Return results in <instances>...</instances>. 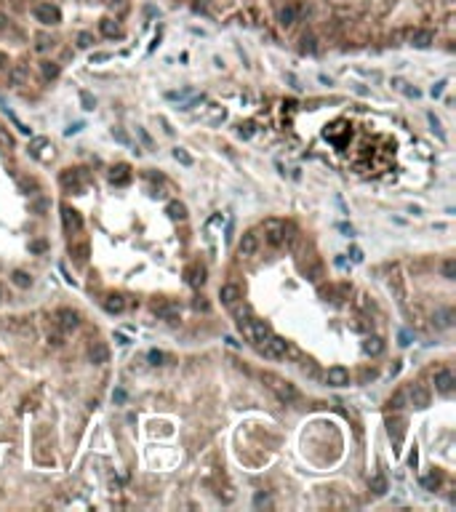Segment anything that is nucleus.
<instances>
[{"label": "nucleus", "instance_id": "obj_1", "mask_svg": "<svg viewBox=\"0 0 456 512\" xmlns=\"http://www.w3.org/2000/svg\"><path fill=\"white\" fill-rule=\"evenodd\" d=\"M237 328H240V333L248 341H253V344H261L269 333V325L264 320H256V317H243V315H237Z\"/></svg>", "mask_w": 456, "mask_h": 512}, {"label": "nucleus", "instance_id": "obj_2", "mask_svg": "<svg viewBox=\"0 0 456 512\" xmlns=\"http://www.w3.org/2000/svg\"><path fill=\"white\" fill-rule=\"evenodd\" d=\"M264 382L267 387L277 395V400H283V403H296L299 400V390H296V384H291V382H285V379L280 376H275V374H264Z\"/></svg>", "mask_w": 456, "mask_h": 512}, {"label": "nucleus", "instance_id": "obj_3", "mask_svg": "<svg viewBox=\"0 0 456 512\" xmlns=\"http://www.w3.org/2000/svg\"><path fill=\"white\" fill-rule=\"evenodd\" d=\"M261 230H264V240L269 246H283L285 243V238H288V232L293 230L291 224H285L280 219H267L264 224H261Z\"/></svg>", "mask_w": 456, "mask_h": 512}, {"label": "nucleus", "instance_id": "obj_4", "mask_svg": "<svg viewBox=\"0 0 456 512\" xmlns=\"http://www.w3.org/2000/svg\"><path fill=\"white\" fill-rule=\"evenodd\" d=\"M256 347H259V352L264 355V358H283V355L288 352V341L280 339V336H275V333H269V336L261 341V344H256Z\"/></svg>", "mask_w": 456, "mask_h": 512}, {"label": "nucleus", "instance_id": "obj_5", "mask_svg": "<svg viewBox=\"0 0 456 512\" xmlns=\"http://www.w3.org/2000/svg\"><path fill=\"white\" fill-rule=\"evenodd\" d=\"M78 325H80V315L75 312V309L61 307L59 312H56V328H59L61 333H72Z\"/></svg>", "mask_w": 456, "mask_h": 512}, {"label": "nucleus", "instance_id": "obj_6", "mask_svg": "<svg viewBox=\"0 0 456 512\" xmlns=\"http://www.w3.org/2000/svg\"><path fill=\"white\" fill-rule=\"evenodd\" d=\"M35 19L40 24H59L61 21V11L53 3H37L35 5Z\"/></svg>", "mask_w": 456, "mask_h": 512}, {"label": "nucleus", "instance_id": "obj_7", "mask_svg": "<svg viewBox=\"0 0 456 512\" xmlns=\"http://www.w3.org/2000/svg\"><path fill=\"white\" fill-rule=\"evenodd\" d=\"M86 179H88V176H86V171H83V168H67L64 174H61V187L80 192L83 184H86Z\"/></svg>", "mask_w": 456, "mask_h": 512}, {"label": "nucleus", "instance_id": "obj_8", "mask_svg": "<svg viewBox=\"0 0 456 512\" xmlns=\"http://www.w3.org/2000/svg\"><path fill=\"white\" fill-rule=\"evenodd\" d=\"M61 222H64V230L72 232V235L83 232V216H80V211H75L72 206H61Z\"/></svg>", "mask_w": 456, "mask_h": 512}, {"label": "nucleus", "instance_id": "obj_9", "mask_svg": "<svg viewBox=\"0 0 456 512\" xmlns=\"http://www.w3.org/2000/svg\"><path fill=\"white\" fill-rule=\"evenodd\" d=\"M454 387H456L454 371H448V368L438 371V374H435V390H438L440 395H451V392H454Z\"/></svg>", "mask_w": 456, "mask_h": 512}, {"label": "nucleus", "instance_id": "obj_10", "mask_svg": "<svg viewBox=\"0 0 456 512\" xmlns=\"http://www.w3.org/2000/svg\"><path fill=\"white\" fill-rule=\"evenodd\" d=\"M256 248H259V235H256V232H253V230L243 232L240 243H237V254H240V256H251V254H256Z\"/></svg>", "mask_w": 456, "mask_h": 512}, {"label": "nucleus", "instance_id": "obj_11", "mask_svg": "<svg viewBox=\"0 0 456 512\" xmlns=\"http://www.w3.org/2000/svg\"><path fill=\"white\" fill-rule=\"evenodd\" d=\"M432 40H435V32H432V29H411V35H408V43H411L414 48H430Z\"/></svg>", "mask_w": 456, "mask_h": 512}, {"label": "nucleus", "instance_id": "obj_12", "mask_svg": "<svg viewBox=\"0 0 456 512\" xmlns=\"http://www.w3.org/2000/svg\"><path fill=\"white\" fill-rule=\"evenodd\" d=\"M219 299H222V304L224 307H237V301H240V288L237 285H232V283H224L222 288H219Z\"/></svg>", "mask_w": 456, "mask_h": 512}, {"label": "nucleus", "instance_id": "obj_13", "mask_svg": "<svg viewBox=\"0 0 456 512\" xmlns=\"http://www.w3.org/2000/svg\"><path fill=\"white\" fill-rule=\"evenodd\" d=\"M326 382L331 387H344V384H350V371H347L344 366H331L326 371Z\"/></svg>", "mask_w": 456, "mask_h": 512}, {"label": "nucleus", "instance_id": "obj_14", "mask_svg": "<svg viewBox=\"0 0 456 512\" xmlns=\"http://www.w3.org/2000/svg\"><path fill=\"white\" fill-rule=\"evenodd\" d=\"M406 398H408V403H411V406L424 408V406L430 403V392H427V387H424V384H414L411 390L406 392Z\"/></svg>", "mask_w": 456, "mask_h": 512}, {"label": "nucleus", "instance_id": "obj_15", "mask_svg": "<svg viewBox=\"0 0 456 512\" xmlns=\"http://www.w3.org/2000/svg\"><path fill=\"white\" fill-rule=\"evenodd\" d=\"M88 358H91V363H94V366H104V363L110 360V350H107L104 341H94V344H91Z\"/></svg>", "mask_w": 456, "mask_h": 512}, {"label": "nucleus", "instance_id": "obj_16", "mask_svg": "<svg viewBox=\"0 0 456 512\" xmlns=\"http://www.w3.org/2000/svg\"><path fill=\"white\" fill-rule=\"evenodd\" d=\"M104 309L110 315H120L123 309H126V299H123L120 293H110V296L104 299Z\"/></svg>", "mask_w": 456, "mask_h": 512}, {"label": "nucleus", "instance_id": "obj_17", "mask_svg": "<svg viewBox=\"0 0 456 512\" xmlns=\"http://www.w3.org/2000/svg\"><path fill=\"white\" fill-rule=\"evenodd\" d=\"M27 77H29L27 64H13V67L8 69V80H11L13 85H24V83H27Z\"/></svg>", "mask_w": 456, "mask_h": 512}, {"label": "nucleus", "instance_id": "obj_18", "mask_svg": "<svg viewBox=\"0 0 456 512\" xmlns=\"http://www.w3.org/2000/svg\"><path fill=\"white\" fill-rule=\"evenodd\" d=\"M110 182H112V184H118V187H126V184L131 182V168H128V166H118V168H112Z\"/></svg>", "mask_w": 456, "mask_h": 512}, {"label": "nucleus", "instance_id": "obj_19", "mask_svg": "<svg viewBox=\"0 0 456 512\" xmlns=\"http://www.w3.org/2000/svg\"><path fill=\"white\" fill-rule=\"evenodd\" d=\"M363 352L371 355V358H376V355L384 352V341L379 339V336H368L366 341H363Z\"/></svg>", "mask_w": 456, "mask_h": 512}, {"label": "nucleus", "instance_id": "obj_20", "mask_svg": "<svg viewBox=\"0 0 456 512\" xmlns=\"http://www.w3.org/2000/svg\"><path fill=\"white\" fill-rule=\"evenodd\" d=\"M203 280H206V269H203V267H200V264H192V267H187V283L192 285V288L203 285Z\"/></svg>", "mask_w": 456, "mask_h": 512}, {"label": "nucleus", "instance_id": "obj_21", "mask_svg": "<svg viewBox=\"0 0 456 512\" xmlns=\"http://www.w3.org/2000/svg\"><path fill=\"white\" fill-rule=\"evenodd\" d=\"M99 29H102L104 37H120L123 35V29H120V24L115 19H102V21H99Z\"/></svg>", "mask_w": 456, "mask_h": 512}, {"label": "nucleus", "instance_id": "obj_22", "mask_svg": "<svg viewBox=\"0 0 456 512\" xmlns=\"http://www.w3.org/2000/svg\"><path fill=\"white\" fill-rule=\"evenodd\" d=\"M166 214L171 216L174 222H182V219H187V206L179 203V200H174V203L166 206Z\"/></svg>", "mask_w": 456, "mask_h": 512}, {"label": "nucleus", "instance_id": "obj_23", "mask_svg": "<svg viewBox=\"0 0 456 512\" xmlns=\"http://www.w3.org/2000/svg\"><path fill=\"white\" fill-rule=\"evenodd\" d=\"M160 317H166V320H174L176 315H179V304H171V301H166V304H155L152 307Z\"/></svg>", "mask_w": 456, "mask_h": 512}, {"label": "nucleus", "instance_id": "obj_24", "mask_svg": "<svg viewBox=\"0 0 456 512\" xmlns=\"http://www.w3.org/2000/svg\"><path fill=\"white\" fill-rule=\"evenodd\" d=\"M277 19H280L283 27H293V21H296V8H293V5H283L280 13H277Z\"/></svg>", "mask_w": 456, "mask_h": 512}, {"label": "nucleus", "instance_id": "obj_25", "mask_svg": "<svg viewBox=\"0 0 456 512\" xmlns=\"http://www.w3.org/2000/svg\"><path fill=\"white\" fill-rule=\"evenodd\" d=\"M69 254L75 256V261H78V264H86V259H88V243H75V246H69Z\"/></svg>", "mask_w": 456, "mask_h": 512}, {"label": "nucleus", "instance_id": "obj_26", "mask_svg": "<svg viewBox=\"0 0 456 512\" xmlns=\"http://www.w3.org/2000/svg\"><path fill=\"white\" fill-rule=\"evenodd\" d=\"M435 323L440 325V328H451L454 325V309H440V312L435 315Z\"/></svg>", "mask_w": 456, "mask_h": 512}, {"label": "nucleus", "instance_id": "obj_27", "mask_svg": "<svg viewBox=\"0 0 456 512\" xmlns=\"http://www.w3.org/2000/svg\"><path fill=\"white\" fill-rule=\"evenodd\" d=\"M174 160H176V163H182V166H187V168L192 166V163H195V158H192V155L184 150V147H174Z\"/></svg>", "mask_w": 456, "mask_h": 512}, {"label": "nucleus", "instance_id": "obj_28", "mask_svg": "<svg viewBox=\"0 0 456 512\" xmlns=\"http://www.w3.org/2000/svg\"><path fill=\"white\" fill-rule=\"evenodd\" d=\"M40 75L45 77V80L59 77V64H53V61H40Z\"/></svg>", "mask_w": 456, "mask_h": 512}, {"label": "nucleus", "instance_id": "obj_29", "mask_svg": "<svg viewBox=\"0 0 456 512\" xmlns=\"http://www.w3.org/2000/svg\"><path fill=\"white\" fill-rule=\"evenodd\" d=\"M11 280H13V285H19V288H29V285H32V277H29L24 269H16V272L11 275Z\"/></svg>", "mask_w": 456, "mask_h": 512}, {"label": "nucleus", "instance_id": "obj_30", "mask_svg": "<svg viewBox=\"0 0 456 512\" xmlns=\"http://www.w3.org/2000/svg\"><path fill=\"white\" fill-rule=\"evenodd\" d=\"M13 150V136L8 134V128L0 126V152H11Z\"/></svg>", "mask_w": 456, "mask_h": 512}, {"label": "nucleus", "instance_id": "obj_31", "mask_svg": "<svg viewBox=\"0 0 456 512\" xmlns=\"http://www.w3.org/2000/svg\"><path fill=\"white\" fill-rule=\"evenodd\" d=\"M45 147H48V139H45V136H35L32 144H29V155H32V158H40V150H45Z\"/></svg>", "mask_w": 456, "mask_h": 512}, {"label": "nucleus", "instance_id": "obj_32", "mask_svg": "<svg viewBox=\"0 0 456 512\" xmlns=\"http://www.w3.org/2000/svg\"><path fill=\"white\" fill-rule=\"evenodd\" d=\"M406 403H408L406 392H403V390H398V392L390 398V408H392V411H403V408H406Z\"/></svg>", "mask_w": 456, "mask_h": 512}, {"label": "nucleus", "instance_id": "obj_33", "mask_svg": "<svg viewBox=\"0 0 456 512\" xmlns=\"http://www.w3.org/2000/svg\"><path fill=\"white\" fill-rule=\"evenodd\" d=\"M440 272H443L446 280H454V277H456V261H454V259H446L443 267H440Z\"/></svg>", "mask_w": 456, "mask_h": 512}, {"label": "nucleus", "instance_id": "obj_34", "mask_svg": "<svg viewBox=\"0 0 456 512\" xmlns=\"http://www.w3.org/2000/svg\"><path fill=\"white\" fill-rule=\"evenodd\" d=\"M371 491H374V494H384V491H387V483H384L382 475H374V478H371Z\"/></svg>", "mask_w": 456, "mask_h": 512}, {"label": "nucleus", "instance_id": "obj_35", "mask_svg": "<svg viewBox=\"0 0 456 512\" xmlns=\"http://www.w3.org/2000/svg\"><path fill=\"white\" fill-rule=\"evenodd\" d=\"M51 45H53V40H51L48 35H37V37H35V48H37V51H48Z\"/></svg>", "mask_w": 456, "mask_h": 512}, {"label": "nucleus", "instance_id": "obj_36", "mask_svg": "<svg viewBox=\"0 0 456 512\" xmlns=\"http://www.w3.org/2000/svg\"><path fill=\"white\" fill-rule=\"evenodd\" d=\"M392 85H395L398 91H403L406 96H419V91H416V88H411V85H408V83H403V80H392Z\"/></svg>", "mask_w": 456, "mask_h": 512}, {"label": "nucleus", "instance_id": "obj_37", "mask_svg": "<svg viewBox=\"0 0 456 512\" xmlns=\"http://www.w3.org/2000/svg\"><path fill=\"white\" fill-rule=\"evenodd\" d=\"M427 120H430V126H432V131H435V134H438L440 139H446V134H443V126H440V120L435 118V115L430 112V115H427Z\"/></svg>", "mask_w": 456, "mask_h": 512}, {"label": "nucleus", "instance_id": "obj_38", "mask_svg": "<svg viewBox=\"0 0 456 512\" xmlns=\"http://www.w3.org/2000/svg\"><path fill=\"white\" fill-rule=\"evenodd\" d=\"M78 45H80V48H91V45H94V37H91V32H80V35H78Z\"/></svg>", "mask_w": 456, "mask_h": 512}, {"label": "nucleus", "instance_id": "obj_39", "mask_svg": "<svg viewBox=\"0 0 456 512\" xmlns=\"http://www.w3.org/2000/svg\"><path fill=\"white\" fill-rule=\"evenodd\" d=\"M80 102H83V110H94V104H96L88 91H80Z\"/></svg>", "mask_w": 456, "mask_h": 512}, {"label": "nucleus", "instance_id": "obj_40", "mask_svg": "<svg viewBox=\"0 0 456 512\" xmlns=\"http://www.w3.org/2000/svg\"><path fill=\"white\" fill-rule=\"evenodd\" d=\"M112 136L118 139L120 144H131V139H128V134H126V131H120V128H115V131H112Z\"/></svg>", "mask_w": 456, "mask_h": 512}, {"label": "nucleus", "instance_id": "obj_41", "mask_svg": "<svg viewBox=\"0 0 456 512\" xmlns=\"http://www.w3.org/2000/svg\"><path fill=\"white\" fill-rule=\"evenodd\" d=\"M147 358H150V363H155V366H158V363H163L166 355H163V352H158V350H150V352H147Z\"/></svg>", "mask_w": 456, "mask_h": 512}, {"label": "nucleus", "instance_id": "obj_42", "mask_svg": "<svg viewBox=\"0 0 456 512\" xmlns=\"http://www.w3.org/2000/svg\"><path fill=\"white\" fill-rule=\"evenodd\" d=\"M5 112H8V110H5ZM8 118H11L13 123H16V128L21 131V134H29V128H27V126H24V123H21V120L16 118V115H13V112H8Z\"/></svg>", "mask_w": 456, "mask_h": 512}, {"label": "nucleus", "instance_id": "obj_43", "mask_svg": "<svg viewBox=\"0 0 456 512\" xmlns=\"http://www.w3.org/2000/svg\"><path fill=\"white\" fill-rule=\"evenodd\" d=\"M251 134H253V126H251V123H245V126H240V131H237V136H240V139H248Z\"/></svg>", "mask_w": 456, "mask_h": 512}, {"label": "nucleus", "instance_id": "obj_44", "mask_svg": "<svg viewBox=\"0 0 456 512\" xmlns=\"http://www.w3.org/2000/svg\"><path fill=\"white\" fill-rule=\"evenodd\" d=\"M438 483H440V478H438V475H430V478H424V480H422V486H424V488H435Z\"/></svg>", "mask_w": 456, "mask_h": 512}, {"label": "nucleus", "instance_id": "obj_45", "mask_svg": "<svg viewBox=\"0 0 456 512\" xmlns=\"http://www.w3.org/2000/svg\"><path fill=\"white\" fill-rule=\"evenodd\" d=\"M253 504H256V507H269V496H264V494H256V499H253Z\"/></svg>", "mask_w": 456, "mask_h": 512}, {"label": "nucleus", "instance_id": "obj_46", "mask_svg": "<svg viewBox=\"0 0 456 512\" xmlns=\"http://www.w3.org/2000/svg\"><path fill=\"white\" fill-rule=\"evenodd\" d=\"M446 85H448L446 80H440V83H435V85H432V91H430V94H432V96H440V94H443V88H446Z\"/></svg>", "mask_w": 456, "mask_h": 512}, {"label": "nucleus", "instance_id": "obj_47", "mask_svg": "<svg viewBox=\"0 0 456 512\" xmlns=\"http://www.w3.org/2000/svg\"><path fill=\"white\" fill-rule=\"evenodd\" d=\"M398 339H400V347H408V344H411V333H408V331H400Z\"/></svg>", "mask_w": 456, "mask_h": 512}, {"label": "nucleus", "instance_id": "obj_48", "mask_svg": "<svg viewBox=\"0 0 456 512\" xmlns=\"http://www.w3.org/2000/svg\"><path fill=\"white\" fill-rule=\"evenodd\" d=\"M112 400H115V403H123V400H126V392H123V390H115V392H112Z\"/></svg>", "mask_w": 456, "mask_h": 512}, {"label": "nucleus", "instance_id": "obj_49", "mask_svg": "<svg viewBox=\"0 0 456 512\" xmlns=\"http://www.w3.org/2000/svg\"><path fill=\"white\" fill-rule=\"evenodd\" d=\"M301 43H304V45H301V48H304V51H315V45H312L315 40H312V37H304V40H301Z\"/></svg>", "mask_w": 456, "mask_h": 512}, {"label": "nucleus", "instance_id": "obj_50", "mask_svg": "<svg viewBox=\"0 0 456 512\" xmlns=\"http://www.w3.org/2000/svg\"><path fill=\"white\" fill-rule=\"evenodd\" d=\"M104 59H110V53H94V56H91V64H94V61H104Z\"/></svg>", "mask_w": 456, "mask_h": 512}, {"label": "nucleus", "instance_id": "obj_51", "mask_svg": "<svg viewBox=\"0 0 456 512\" xmlns=\"http://www.w3.org/2000/svg\"><path fill=\"white\" fill-rule=\"evenodd\" d=\"M115 341H118V344H128V336L126 333H115Z\"/></svg>", "mask_w": 456, "mask_h": 512}, {"label": "nucleus", "instance_id": "obj_52", "mask_svg": "<svg viewBox=\"0 0 456 512\" xmlns=\"http://www.w3.org/2000/svg\"><path fill=\"white\" fill-rule=\"evenodd\" d=\"M80 128H83V126H80V123H75V126H72V128H67V136H72V134H78V131H80Z\"/></svg>", "mask_w": 456, "mask_h": 512}, {"label": "nucleus", "instance_id": "obj_53", "mask_svg": "<svg viewBox=\"0 0 456 512\" xmlns=\"http://www.w3.org/2000/svg\"><path fill=\"white\" fill-rule=\"evenodd\" d=\"M139 136H142V139H144V144H152V139H150V136H147V131H142V128H139Z\"/></svg>", "mask_w": 456, "mask_h": 512}, {"label": "nucleus", "instance_id": "obj_54", "mask_svg": "<svg viewBox=\"0 0 456 512\" xmlns=\"http://www.w3.org/2000/svg\"><path fill=\"white\" fill-rule=\"evenodd\" d=\"M43 248H45L43 240H37V243H32V251H43Z\"/></svg>", "mask_w": 456, "mask_h": 512}, {"label": "nucleus", "instance_id": "obj_55", "mask_svg": "<svg viewBox=\"0 0 456 512\" xmlns=\"http://www.w3.org/2000/svg\"><path fill=\"white\" fill-rule=\"evenodd\" d=\"M5 64H8V56H5V53H0V69H3Z\"/></svg>", "mask_w": 456, "mask_h": 512}, {"label": "nucleus", "instance_id": "obj_56", "mask_svg": "<svg viewBox=\"0 0 456 512\" xmlns=\"http://www.w3.org/2000/svg\"><path fill=\"white\" fill-rule=\"evenodd\" d=\"M195 309H208V304H206V301H200V299H198V301H195Z\"/></svg>", "mask_w": 456, "mask_h": 512}, {"label": "nucleus", "instance_id": "obj_57", "mask_svg": "<svg viewBox=\"0 0 456 512\" xmlns=\"http://www.w3.org/2000/svg\"><path fill=\"white\" fill-rule=\"evenodd\" d=\"M0 299H3V288H0Z\"/></svg>", "mask_w": 456, "mask_h": 512}, {"label": "nucleus", "instance_id": "obj_58", "mask_svg": "<svg viewBox=\"0 0 456 512\" xmlns=\"http://www.w3.org/2000/svg\"><path fill=\"white\" fill-rule=\"evenodd\" d=\"M104 3H112V0H104Z\"/></svg>", "mask_w": 456, "mask_h": 512}]
</instances>
